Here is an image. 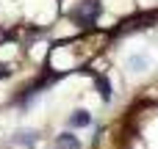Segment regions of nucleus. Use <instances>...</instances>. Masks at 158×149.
<instances>
[{
    "label": "nucleus",
    "instance_id": "f257e3e1",
    "mask_svg": "<svg viewBox=\"0 0 158 149\" xmlns=\"http://www.w3.org/2000/svg\"><path fill=\"white\" fill-rule=\"evenodd\" d=\"M97 17H100V3H97V0H86V3L75 11V19H78L81 25H92Z\"/></svg>",
    "mask_w": 158,
    "mask_h": 149
},
{
    "label": "nucleus",
    "instance_id": "f03ea898",
    "mask_svg": "<svg viewBox=\"0 0 158 149\" xmlns=\"http://www.w3.org/2000/svg\"><path fill=\"white\" fill-rule=\"evenodd\" d=\"M56 147L58 149H81V141H78L72 133H64V135L56 138Z\"/></svg>",
    "mask_w": 158,
    "mask_h": 149
},
{
    "label": "nucleus",
    "instance_id": "7ed1b4c3",
    "mask_svg": "<svg viewBox=\"0 0 158 149\" xmlns=\"http://www.w3.org/2000/svg\"><path fill=\"white\" fill-rule=\"evenodd\" d=\"M89 122H92L89 111H75V113L69 116V124H72V127H86Z\"/></svg>",
    "mask_w": 158,
    "mask_h": 149
},
{
    "label": "nucleus",
    "instance_id": "20e7f679",
    "mask_svg": "<svg viewBox=\"0 0 158 149\" xmlns=\"http://www.w3.org/2000/svg\"><path fill=\"white\" fill-rule=\"evenodd\" d=\"M128 64H131V69H136V72H139V69H144V66H147V58H142V55H133Z\"/></svg>",
    "mask_w": 158,
    "mask_h": 149
},
{
    "label": "nucleus",
    "instance_id": "39448f33",
    "mask_svg": "<svg viewBox=\"0 0 158 149\" xmlns=\"http://www.w3.org/2000/svg\"><path fill=\"white\" fill-rule=\"evenodd\" d=\"M97 86H100V94H103V100H111V86H108V80L97 77Z\"/></svg>",
    "mask_w": 158,
    "mask_h": 149
}]
</instances>
